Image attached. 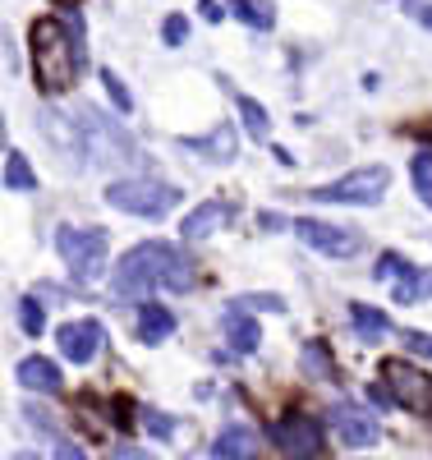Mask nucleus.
Segmentation results:
<instances>
[{"label": "nucleus", "mask_w": 432, "mask_h": 460, "mask_svg": "<svg viewBox=\"0 0 432 460\" xmlns=\"http://www.w3.org/2000/svg\"><path fill=\"white\" fill-rule=\"evenodd\" d=\"M193 262L175 249V244H162V240H147V244H134L120 267H115V295L120 299H147L156 286L166 290H193Z\"/></svg>", "instance_id": "f257e3e1"}, {"label": "nucleus", "mask_w": 432, "mask_h": 460, "mask_svg": "<svg viewBox=\"0 0 432 460\" xmlns=\"http://www.w3.org/2000/svg\"><path fill=\"white\" fill-rule=\"evenodd\" d=\"M28 56H32V79L47 97L65 93L74 84V69H78V47H69V28L60 19H37L28 28Z\"/></svg>", "instance_id": "f03ea898"}, {"label": "nucleus", "mask_w": 432, "mask_h": 460, "mask_svg": "<svg viewBox=\"0 0 432 460\" xmlns=\"http://www.w3.org/2000/svg\"><path fill=\"white\" fill-rule=\"evenodd\" d=\"M56 249L69 262L74 281H97L101 267H106V230L101 226H60Z\"/></svg>", "instance_id": "7ed1b4c3"}, {"label": "nucleus", "mask_w": 432, "mask_h": 460, "mask_svg": "<svg viewBox=\"0 0 432 460\" xmlns=\"http://www.w3.org/2000/svg\"><path fill=\"white\" fill-rule=\"evenodd\" d=\"M391 189V171L386 166H364V171H349L336 184L322 189H308L313 203H340V208H377Z\"/></svg>", "instance_id": "20e7f679"}, {"label": "nucleus", "mask_w": 432, "mask_h": 460, "mask_svg": "<svg viewBox=\"0 0 432 460\" xmlns=\"http://www.w3.org/2000/svg\"><path fill=\"white\" fill-rule=\"evenodd\" d=\"M106 203L120 212H134V217H166L180 203V189L162 180H115L106 184Z\"/></svg>", "instance_id": "39448f33"}, {"label": "nucleus", "mask_w": 432, "mask_h": 460, "mask_svg": "<svg viewBox=\"0 0 432 460\" xmlns=\"http://www.w3.org/2000/svg\"><path fill=\"white\" fill-rule=\"evenodd\" d=\"M78 125H84L88 147L97 152L101 162H115V166H138V162H143V152L134 147V138H129L120 125H110L97 106H84V111H78Z\"/></svg>", "instance_id": "423d86ee"}, {"label": "nucleus", "mask_w": 432, "mask_h": 460, "mask_svg": "<svg viewBox=\"0 0 432 460\" xmlns=\"http://www.w3.org/2000/svg\"><path fill=\"white\" fill-rule=\"evenodd\" d=\"M382 382L391 401H401V410H414V414H432V377L405 359H386L382 364Z\"/></svg>", "instance_id": "0eeeda50"}, {"label": "nucleus", "mask_w": 432, "mask_h": 460, "mask_svg": "<svg viewBox=\"0 0 432 460\" xmlns=\"http://www.w3.org/2000/svg\"><path fill=\"white\" fill-rule=\"evenodd\" d=\"M271 442L290 460H318L322 456V424L313 414H286L271 424Z\"/></svg>", "instance_id": "6e6552de"}, {"label": "nucleus", "mask_w": 432, "mask_h": 460, "mask_svg": "<svg viewBox=\"0 0 432 460\" xmlns=\"http://www.w3.org/2000/svg\"><path fill=\"white\" fill-rule=\"evenodd\" d=\"M295 235H299L308 249L327 253V258H355V253L364 249V240L355 235V230L331 226V221H313V217H299V221H295Z\"/></svg>", "instance_id": "1a4fd4ad"}, {"label": "nucleus", "mask_w": 432, "mask_h": 460, "mask_svg": "<svg viewBox=\"0 0 432 460\" xmlns=\"http://www.w3.org/2000/svg\"><path fill=\"white\" fill-rule=\"evenodd\" d=\"M327 419H331V429H336V438H340L345 447H373V442L382 438L377 419H373L368 410H359V405H349V401L331 405Z\"/></svg>", "instance_id": "9d476101"}, {"label": "nucleus", "mask_w": 432, "mask_h": 460, "mask_svg": "<svg viewBox=\"0 0 432 460\" xmlns=\"http://www.w3.org/2000/svg\"><path fill=\"white\" fill-rule=\"evenodd\" d=\"M101 345V323L97 318H78V323H65L60 327V350L69 364H88Z\"/></svg>", "instance_id": "9b49d317"}, {"label": "nucleus", "mask_w": 432, "mask_h": 460, "mask_svg": "<svg viewBox=\"0 0 432 460\" xmlns=\"http://www.w3.org/2000/svg\"><path fill=\"white\" fill-rule=\"evenodd\" d=\"M180 147H184V152H198L203 162H216V166H225V162H234V129H230V125H216L212 134H198V138H180Z\"/></svg>", "instance_id": "f8f14e48"}, {"label": "nucleus", "mask_w": 432, "mask_h": 460, "mask_svg": "<svg viewBox=\"0 0 432 460\" xmlns=\"http://www.w3.org/2000/svg\"><path fill=\"white\" fill-rule=\"evenodd\" d=\"M19 382H23L28 392H47V396H56V392L65 387L60 368H56L51 359H42V355H28V359L19 364Z\"/></svg>", "instance_id": "ddd939ff"}, {"label": "nucleus", "mask_w": 432, "mask_h": 460, "mask_svg": "<svg viewBox=\"0 0 432 460\" xmlns=\"http://www.w3.org/2000/svg\"><path fill=\"white\" fill-rule=\"evenodd\" d=\"M230 221V208L225 203H203V208H193L184 221H180V235L184 240H207L216 226H225Z\"/></svg>", "instance_id": "4468645a"}, {"label": "nucleus", "mask_w": 432, "mask_h": 460, "mask_svg": "<svg viewBox=\"0 0 432 460\" xmlns=\"http://www.w3.org/2000/svg\"><path fill=\"white\" fill-rule=\"evenodd\" d=\"M171 332H175V314L166 309V304H143L138 309V341L162 345Z\"/></svg>", "instance_id": "2eb2a0df"}, {"label": "nucleus", "mask_w": 432, "mask_h": 460, "mask_svg": "<svg viewBox=\"0 0 432 460\" xmlns=\"http://www.w3.org/2000/svg\"><path fill=\"white\" fill-rule=\"evenodd\" d=\"M258 323L253 318H244V309H230L225 314V341H230V350L234 355H249V350H258Z\"/></svg>", "instance_id": "dca6fc26"}, {"label": "nucleus", "mask_w": 432, "mask_h": 460, "mask_svg": "<svg viewBox=\"0 0 432 460\" xmlns=\"http://www.w3.org/2000/svg\"><path fill=\"white\" fill-rule=\"evenodd\" d=\"M216 460H253V451H258V442H253V433L249 429H225L221 438H216Z\"/></svg>", "instance_id": "f3484780"}, {"label": "nucleus", "mask_w": 432, "mask_h": 460, "mask_svg": "<svg viewBox=\"0 0 432 460\" xmlns=\"http://www.w3.org/2000/svg\"><path fill=\"white\" fill-rule=\"evenodd\" d=\"M349 323H355V332H359L364 341H382V336L391 332L386 314L373 309V304H355V309H349Z\"/></svg>", "instance_id": "a211bd4d"}, {"label": "nucleus", "mask_w": 432, "mask_h": 460, "mask_svg": "<svg viewBox=\"0 0 432 460\" xmlns=\"http://www.w3.org/2000/svg\"><path fill=\"white\" fill-rule=\"evenodd\" d=\"M5 189H14V194H28V189H37V175H32V166H28V157H23L19 147L5 152Z\"/></svg>", "instance_id": "6ab92c4d"}, {"label": "nucleus", "mask_w": 432, "mask_h": 460, "mask_svg": "<svg viewBox=\"0 0 432 460\" xmlns=\"http://www.w3.org/2000/svg\"><path fill=\"white\" fill-rule=\"evenodd\" d=\"M225 5L240 14L249 28H258V32H267L271 23H277V10H271V0H225Z\"/></svg>", "instance_id": "aec40b11"}, {"label": "nucleus", "mask_w": 432, "mask_h": 460, "mask_svg": "<svg viewBox=\"0 0 432 460\" xmlns=\"http://www.w3.org/2000/svg\"><path fill=\"white\" fill-rule=\"evenodd\" d=\"M428 295H432V267H414L410 277L396 281V299L401 304H423Z\"/></svg>", "instance_id": "412c9836"}, {"label": "nucleus", "mask_w": 432, "mask_h": 460, "mask_svg": "<svg viewBox=\"0 0 432 460\" xmlns=\"http://www.w3.org/2000/svg\"><path fill=\"white\" fill-rule=\"evenodd\" d=\"M240 115H244V125H249V134H253V138H267L271 120H267V111H262L253 97H240Z\"/></svg>", "instance_id": "4be33fe9"}, {"label": "nucleus", "mask_w": 432, "mask_h": 460, "mask_svg": "<svg viewBox=\"0 0 432 460\" xmlns=\"http://www.w3.org/2000/svg\"><path fill=\"white\" fill-rule=\"evenodd\" d=\"M414 189H419V199L432 208V152H419L414 157Z\"/></svg>", "instance_id": "5701e85b"}, {"label": "nucleus", "mask_w": 432, "mask_h": 460, "mask_svg": "<svg viewBox=\"0 0 432 460\" xmlns=\"http://www.w3.org/2000/svg\"><path fill=\"white\" fill-rule=\"evenodd\" d=\"M101 88H106V97L115 102V111H129V106H134L129 88L120 84V74H115V69H101Z\"/></svg>", "instance_id": "b1692460"}, {"label": "nucleus", "mask_w": 432, "mask_h": 460, "mask_svg": "<svg viewBox=\"0 0 432 460\" xmlns=\"http://www.w3.org/2000/svg\"><path fill=\"white\" fill-rule=\"evenodd\" d=\"M19 323H23V332H28V336H42V323H47V318H42V304H37L32 295L19 304Z\"/></svg>", "instance_id": "393cba45"}, {"label": "nucleus", "mask_w": 432, "mask_h": 460, "mask_svg": "<svg viewBox=\"0 0 432 460\" xmlns=\"http://www.w3.org/2000/svg\"><path fill=\"white\" fill-rule=\"evenodd\" d=\"M304 368H308V377H327L331 373V355L322 350V345H308V350H304Z\"/></svg>", "instance_id": "a878e982"}, {"label": "nucleus", "mask_w": 432, "mask_h": 460, "mask_svg": "<svg viewBox=\"0 0 432 460\" xmlns=\"http://www.w3.org/2000/svg\"><path fill=\"white\" fill-rule=\"evenodd\" d=\"M414 267H410V258H401V253H382V262H377V277H410Z\"/></svg>", "instance_id": "bb28decb"}, {"label": "nucleus", "mask_w": 432, "mask_h": 460, "mask_svg": "<svg viewBox=\"0 0 432 460\" xmlns=\"http://www.w3.org/2000/svg\"><path fill=\"white\" fill-rule=\"evenodd\" d=\"M143 424H147L152 438H171L175 433V419L171 414H156V410H143Z\"/></svg>", "instance_id": "cd10ccee"}, {"label": "nucleus", "mask_w": 432, "mask_h": 460, "mask_svg": "<svg viewBox=\"0 0 432 460\" xmlns=\"http://www.w3.org/2000/svg\"><path fill=\"white\" fill-rule=\"evenodd\" d=\"M162 37H166L171 47H180L184 37H189V19H184V14H166V23H162Z\"/></svg>", "instance_id": "c85d7f7f"}, {"label": "nucleus", "mask_w": 432, "mask_h": 460, "mask_svg": "<svg viewBox=\"0 0 432 460\" xmlns=\"http://www.w3.org/2000/svg\"><path fill=\"white\" fill-rule=\"evenodd\" d=\"M401 5H405V14H414V19L432 32V0H401Z\"/></svg>", "instance_id": "c756f323"}, {"label": "nucleus", "mask_w": 432, "mask_h": 460, "mask_svg": "<svg viewBox=\"0 0 432 460\" xmlns=\"http://www.w3.org/2000/svg\"><path fill=\"white\" fill-rule=\"evenodd\" d=\"M401 341H405V350H414V355H432V336L428 332H401Z\"/></svg>", "instance_id": "7c9ffc66"}, {"label": "nucleus", "mask_w": 432, "mask_h": 460, "mask_svg": "<svg viewBox=\"0 0 432 460\" xmlns=\"http://www.w3.org/2000/svg\"><path fill=\"white\" fill-rule=\"evenodd\" d=\"M110 410H115V424H120V429H129V424H134V401H129V396H115V405H110Z\"/></svg>", "instance_id": "2f4dec72"}, {"label": "nucleus", "mask_w": 432, "mask_h": 460, "mask_svg": "<svg viewBox=\"0 0 432 460\" xmlns=\"http://www.w3.org/2000/svg\"><path fill=\"white\" fill-rule=\"evenodd\" d=\"M28 424H32V429H42V433H56V424H51V419H47L42 410H37V405L28 410Z\"/></svg>", "instance_id": "473e14b6"}, {"label": "nucleus", "mask_w": 432, "mask_h": 460, "mask_svg": "<svg viewBox=\"0 0 432 460\" xmlns=\"http://www.w3.org/2000/svg\"><path fill=\"white\" fill-rule=\"evenodd\" d=\"M110 460H156V456H147L143 447H120V451H115Z\"/></svg>", "instance_id": "72a5a7b5"}, {"label": "nucleus", "mask_w": 432, "mask_h": 460, "mask_svg": "<svg viewBox=\"0 0 432 460\" xmlns=\"http://www.w3.org/2000/svg\"><path fill=\"white\" fill-rule=\"evenodd\" d=\"M56 460H88V456L78 451V447H69V442H60V447H56Z\"/></svg>", "instance_id": "f704fd0d"}, {"label": "nucleus", "mask_w": 432, "mask_h": 460, "mask_svg": "<svg viewBox=\"0 0 432 460\" xmlns=\"http://www.w3.org/2000/svg\"><path fill=\"white\" fill-rule=\"evenodd\" d=\"M198 5H203V19H212V23H216V19H225V10L216 5V0H198Z\"/></svg>", "instance_id": "c9c22d12"}]
</instances>
